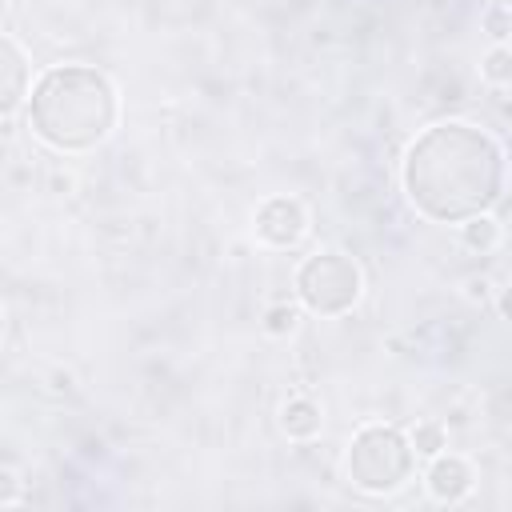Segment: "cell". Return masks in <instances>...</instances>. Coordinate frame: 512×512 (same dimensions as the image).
I'll list each match as a JSON object with an SVG mask.
<instances>
[{
	"label": "cell",
	"instance_id": "obj_1",
	"mask_svg": "<svg viewBox=\"0 0 512 512\" xmlns=\"http://www.w3.org/2000/svg\"><path fill=\"white\" fill-rule=\"evenodd\" d=\"M404 192L420 216L436 224H460L500 200L504 152L484 128L460 120L432 124L404 156Z\"/></svg>",
	"mask_w": 512,
	"mask_h": 512
},
{
	"label": "cell",
	"instance_id": "obj_2",
	"mask_svg": "<svg viewBox=\"0 0 512 512\" xmlns=\"http://www.w3.org/2000/svg\"><path fill=\"white\" fill-rule=\"evenodd\" d=\"M28 124L56 152H88L116 128V88L88 64L48 68L32 88Z\"/></svg>",
	"mask_w": 512,
	"mask_h": 512
},
{
	"label": "cell",
	"instance_id": "obj_3",
	"mask_svg": "<svg viewBox=\"0 0 512 512\" xmlns=\"http://www.w3.org/2000/svg\"><path fill=\"white\" fill-rule=\"evenodd\" d=\"M412 460H416V452L404 432L372 424V428L356 432V440L348 448V480L360 492L384 496V492H396L412 476Z\"/></svg>",
	"mask_w": 512,
	"mask_h": 512
},
{
	"label": "cell",
	"instance_id": "obj_4",
	"mask_svg": "<svg viewBox=\"0 0 512 512\" xmlns=\"http://www.w3.org/2000/svg\"><path fill=\"white\" fill-rule=\"evenodd\" d=\"M360 268L352 256L344 252H320L308 256L296 272V292L304 300V308L320 312V316H340L360 300Z\"/></svg>",
	"mask_w": 512,
	"mask_h": 512
},
{
	"label": "cell",
	"instance_id": "obj_5",
	"mask_svg": "<svg viewBox=\"0 0 512 512\" xmlns=\"http://www.w3.org/2000/svg\"><path fill=\"white\" fill-rule=\"evenodd\" d=\"M308 232V212L292 196H268L256 208V236L272 248H292Z\"/></svg>",
	"mask_w": 512,
	"mask_h": 512
},
{
	"label": "cell",
	"instance_id": "obj_6",
	"mask_svg": "<svg viewBox=\"0 0 512 512\" xmlns=\"http://www.w3.org/2000/svg\"><path fill=\"white\" fill-rule=\"evenodd\" d=\"M28 92V56L20 52L16 40L0 36V120L20 108Z\"/></svg>",
	"mask_w": 512,
	"mask_h": 512
},
{
	"label": "cell",
	"instance_id": "obj_7",
	"mask_svg": "<svg viewBox=\"0 0 512 512\" xmlns=\"http://www.w3.org/2000/svg\"><path fill=\"white\" fill-rule=\"evenodd\" d=\"M428 492H432L436 500H444V504L464 500V496L472 492V468H468V460H460V456H440V452H436V460H432V468H428Z\"/></svg>",
	"mask_w": 512,
	"mask_h": 512
},
{
	"label": "cell",
	"instance_id": "obj_8",
	"mask_svg": "<svg viewBox=\"0 0 512 512\" xmlns=\"http://www.w3.org/2000/svg\"><path fill=\"white\" fill-rule=\"evenodd\" d=\"M320 424H324V416H320V408H316L308 396L288 400L284 412H280V428H284L292 440H312V436H320Z\"/></svg>",
	"mask_w": 512,
	"mask_h": 512
},
{
	"label": "cell",
	"instance_id": "obj_9",
	"mask_svg": "<svg viewBox=\"0 0 512 512\" xmlns=\"http://www.w3.org/2000/svg\"><path fill=\"white\" fill-rule=\"evenodd\" d=\"M496 240H500V228H496L484 212H480V216H468V224H464V244H468V248L488 252Z\"/></svg>",
	"mask_w": 512,
	"mask_h": 512
},
{
	"label": "cell",
	"instance_id": "obj_10",
	"mask_svg": "<svg viewBox=\"0 0 512 512\" xmlns=\"http://www.w3.org/2000/svg\"><path fill=\"white\" fill-rule=\"evenodd\" d=\"M408 444H412L416 456H436V452L444 448V428L432 424V420H424V424H416V432H412Z\"/></svg>",
	"mask_w": 512,
	"mask_h": 512
},
{
	"label": "cell",
	"instance_id": "obj_11",
	"mask_svg": "<svg viewBox=\"0 0 512 512\" xmlns=\"http://www.w3.org/2000/svg\"><path fill=\"white\" fill-rule=\"evenodd\" d=\"M296 308H288V304H272L268 312H264V328L272 332V336H288L292 328H296Z\"/></svg>",
	"mask_w": 512,
	"mask_h": 512
},
{
	"label": "cell",
	"instance_id": "obj_12",
	"mask_svg": "<svg viewBox=\"0 0 512 512\" xmlns=\"http://www.w3.org/2000/svg\"><path fill=\"white\" fill-rule=\"evenodd\" d=\"M484 76H488V80H496V84H504V80L512 76V60H508V52H504V48H496V52L484 60Z\"/></svg>",
	"mask_w": 512,
	"mask_h": 512
},
{
	"label": "cell",
	"instance_id": "obj_13",
	"mask_svg": "<svg viewBox=\"0 0 512 512\" xmlns=\"http://www.w3.org/2000/svg\"><path fill=\"white\" fill-rule=\"evenodd\" d=\"M484 24H488V32H492L496 40H504V36H508V8H504V4H496V8H488V16H484Z\"/></svg>",
	"mask_w": 512,
	"mask_h": 512
},
{
	"label": "cell",
	"instance_id": "obj_14",
	"mask_svg": "<svg viewBox=\"0 0 512 512\" xmlns=\"http://www.w3.org/2000/svg\"><path fill=\"white\" fill-rule=\"evenodd\" d=\"M8 480H12V476H0V496H4V500L12 496V484H8Z\"/></svg>",
	"mask_w": 512,
	"mask_h": 512
},
{
	"label": "cell",
	"instance_id": "obj_15",
	"mask_svg": "<svg viewBox=\"0 0 512 512\" xmlns=\"http://www.w3.org/2000/svg\"><path fill=\"white\" fill-rule=\"evenodd\" d=\"M0 336H4V308H0Z\"/></svg>",
	"mask_w": 512,
	"mask_h": 512
}]
</instances>
